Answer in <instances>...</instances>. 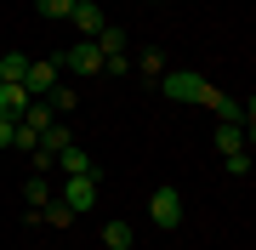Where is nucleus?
I'll return each mask as SVG.
<instances>
[{"label":"nucleus","instance_id":"f257e3e1","mask_svg":"<svg viewBox=\"0 0 256 250\" xmlns=\"http://www.w3.org/2000/svg\"><path fill=\"white\" fill-rule=\"evenodd\" d=\"M160 91L171 97V102H205L210 85L194 74V68H165V74H160Z\"/></svg>","mask_w":256,"mask_h":250},{"label":"nucleus","instance_id":"f03ea898","mask_svg":"<svg viewBox=\"0 0 256 250\" xmlns=\"http://www.w3.org/2000/svg\"><path fill=\"white\" fill-rule=\"evenodd\" d=\"M148 216H154V228H176L182 222V194L176 188H154L148 194Z\"/></svg>","mask_w":256,"mask_h":250},{"label":"nucleus","instance_id":"7ed1b4c3","mask_svg":"<svg viewBox=\"0 0 256 250\" xmlns=\"http://www.w3.org/2000/svg\"><path fill=\"white\" fill-rule=\"evenodd\" d=\"M57 68H68V74H102V51H97V40H74Z\"/></svg>","mask_w":256,"mask_h":250},{"label":"nucleus","instance_id":"20e7f679","mask_svg":"<svg viewBox=\"0 0 256 250\" xmlns=\"http://www.w3.org/2000/svg\"><path fill=\"white\" fill-rule=\"evenodd\" d=\"M63 205L74 216L80 211H97V176H63Z\"/></svg>","mask_w":256,"mask_h":250},{"label":"nucleus","instance_id":"39448f33","mask_svg":"<svg viewBox=\"0 0 256 250\" xmlns=\"http://www.w3.org/2000/svg\"><path fill=\"white\" fill-rule=\"evenodd\" d=\"M68 142H74V137H68V125H63V120H52V125L34 137V159H40V165H52V159L68 148Z\"/></svg>","mask_w":256,"mask_h":250},{"label":"nucleus","instance_id":"423d86ee","mask_svg":"<svg viewBox=\"0 0 256 250\" xmlns=\"http://www.w3.org/2000/svg\"><path fill=\"white\" fill-rule=\"evenodd\" d=\"M57 80H63V68H57V63H28V74H23V91H28V97H46Z\"/></svg>","mask_w":256,"mask_h":250},{"label":"nucleus","instance_id":"0eeeda50","mask_svg":"<svg viewBox=\"0 0 256 250\" xmlns=\"http://www.w3.org/2000/svg\"><path fill=\"white\" fill-rule=\"evenodd\" d=\"M68 23L80 28L86 40H92V34H97V28L108 23V17H102V6H97V0H74V11H68Z\"/></svg>","mask_w":256,"mask_h":250},{"label":"nucleus","instance_id":"6e6552de","mask_svg":"<svg viewBox=\"0 0 256 250\" xmlns=\"http://www.w3.org/2000/svg\"><path fill=\"white\" fill-rule=\"evenodd\" d=\"M205 102H210V114H216L222 125H245V102H239V97H228V91H210Z\"/></svg>","mask_w":256,"mask_h":250},{"label":"nucleus","instance_id":"1a4fd4ad","mask_svg":"<svg viewBox=\"0 0 256 250\" xmlns=\"http://www.w3.org/2000/svg\"><path fill=\"white\" fill-rule=\"evenodd\" d=\"M57 165H63V176H97V165H92V154H86V148H74V142H68L63 154H57Z\"/></svg>","mask_w":256,"mask_h":250},{"label":"nucleus","instance_id":"9d476101","mask_svg":"<svg viewBox=\"0 0 256 250\" xmlns=\"http://www.w3.org/2000/svg\"><path fill=\"white\" fill-rule=\"evenodd\" d=\"M28 63H34V57H23V51H0V80H6V85H23Z\"/></svg>","mask_w":256,"mask_h":250},{"label":"nucleus","instance_id":"9b49d317","mask_svg":"<svg viewBox=\"0 0 256 250\" xmlns=\"http://www.w3.org/2000/svg\"><path fill=\"white\" fill-rule=\"evenodd\" d=\"M102 245H108V250H131L137 233H131V222H102Z\"/></svg>","mask_w":256,"mask_h":250},{"label":"nucleus","instance_id":"f8f14e48","mask_svg":"<svg viewBox=\"0 0 256 250\" xmlns=\"http://www.w3.org/2000/svg\"><path fill=\"white\" fill-rule=\"evenodd\" d=\"M28 102H34V97H28L23 85H6V80H0V114H23Z\"/></svg>","mask_w":256,"mask_h":250},{"label":"nucleus","instance_id":"ddd939ff","mask_svg":"<svg viewBox=\"0 0 256 250\" xmlns=\"http://www.w3.org/2000/svg\"><path fill=\"white\" fill-rule=\"evenodd\" d=\"M92 40H97V51H102V57H114V51H126V28H114V23H102V28H97Z\"/></svg>","mask_w":256,"mask_h":250},{"label":"nucleus","instance_id":"4468645a","mask_svg":"<svg viewBox=\"0 0 256 250\" xmlns=\"http://www.w3.org/2000/svg\"><path fill=\"white\" fill-rule=\"evenodd\" d=\"M216 148H222V159L239 154V148H245V125H216Z\"/></svg>","mask_w":256,"mask_h":250},{"label":"nucleus","instance_id":"2eb2a0df","mask_svg":"<svg viewBox=\"0 0 256 250\" xmlns=\"http://www.w3.org/2000/svg\"><path fill=\"white\" fill-rule=\"evenodd\" d=\"M23 199H28V211H46V205H52V188H46V176H28Z\"/></svg>","mask_w":256,"mask_h":250},{"label":"nucleus","instance_id":"dca6fc26","mask_svg":"<svg viewBox=\"0 0 256 250\" xmlns=\"http://www.w3.org/2000/svg\"><path fill=\"white\" fill-rule=\"evenodd\" d=\"M40 102H46V108H52V114H68V108H74V91H68V85H63V80H57V85H52V91H46V97H40Z\"/></svg>","mask_w":256,"mask_h":250},{"label":"nucleus","instance_id":"f3484780","mask_svg":"<svg viewBox=\"0 0 256 250\" xmlns=\"http://www.w3.org/2000/svg\"><path fill=\"white\" fill-rule=\"evenodd\" d=\"M34 6H40V17H52V23H68L74 0H34Z\"/></svg>","mask_w":256,"mask_h":250},{"label":"nucleus","instance_id":"a211bd4d","mask_svg":"<svg viewBox=\"0 0 256 250\" xmlns=\"http://www.w3.org/2000/svg\"><path fill=\"white\" fill-rule=\"evenodd\" d=\"M0 148H18V114H0Z\"/></svg>","mask_w":256,"mask_h":250},{"label":"nucleus","instance_id":"6ab92c4d","mask_svg":"<svg viewBox=\"0 0 256 250\" xmlns=\"http://www.w3.org/2000/svg\"><path fill=\"white\" fill-rule=\"evenodd\" d=\"M102 74H131V57H126V51H114V57H102Z\"/></svg>","mask_w":256,"mask_h":250},{"label":"nucleus","instance_id":"aec40b11","mask_svg":"<svg viewBox=\"0 0 256 250\" xmlns=\"http://www.w3.org/2000/svg\"><path fill=\"white\" fill-rule=\"evenodd\" d=\"M142 74H148V80H160V74H165V57H160V51H148V57H142Z\"/></svg>","mask_w":256,"mask_h":250},{"label":"nucleus","instance_id":"412c9836","mask_svg":"<svg viewBox=\"0 0 256 250\" xmlns=\"http://www.w3.org/2000/svg\"><path fill=\"white\" fill-rule=\"evenodd\" d=\"M228 171H234V176H245V171H250V154H245V148L228 154Z\"/></svg>","mask_w":256,"mask_h":250}]
</instances>
